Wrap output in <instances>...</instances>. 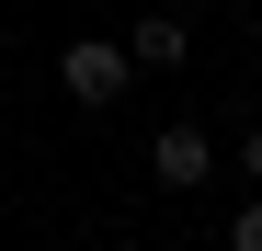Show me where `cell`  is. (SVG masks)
Listing matches in <instances>:
<instances>
[{"mask_svg": "<svg viewBox=\"0 0 262 251\" xmlns=\"http://www.w3.org/2000/svg\"><path fill=\"white\" fill-rule=\"evenodd\" d=\"M228 251H262V194H251L239 217H228Z\"/></svg>", "mask_w": 262, "mask_h": 251, "instance_id": "277c9868", "label": "cell"}, {"mask_svg": "<svg viewBox=\"0 0 262 251\" xmlns=\"http://www.w3.org/2000/svg\"><path fill=\"white\" fill-rule=\"evenodd\" d=\"M228 149H239V172H251V183H262V126H251V137H228Z\"/></svg>", "mask_w": 262, "mask_h": 251, "instance_id": "5b68a950", "label": "cell"}, {"mask_svg": "<svg viewBox=\"0 0 262 251\" xmlns=\"http://www.w3.org/2000/svg\"><path fill=\"white\" fill-rule=\"evenodd\" d=\"M125 80H137L125 34H69V46H57V92H69L80 114H114V103H125Z\"/></svg>", "mask_w": 262, "mask_h": 251, "instance_id": "6da1fadb", "label": "cell"}, {"mask_svg": "<svg viewBox=\"0 0 262 251\" xmlns=\"http://www.w3.org/2000/svg\"><path fill=\"white\" fill-rule=\"evenodd\" d=\"M125 57H137V69H194V23L183 12H137V23H125Z\"/></svg>", "mask_w": 262, "mask_h": 251, "instance_id": "3957f363", "label": "cell"}, {"mask_svg": "<svg viewBox=\"0 0 262 251\" xmlns=\"http://www.w3.org/2000/svg\"><path fill=\"white\" fill-rule=\"evenodd\" d=\"M148 172H160V194H194L216 172V137H205V126H160V137H148Z\"/></svg>", "mask_w": 262, "mask_h": 251, "instance_id": "7a4b0ae2", "label": "cell"}]
</instances>
